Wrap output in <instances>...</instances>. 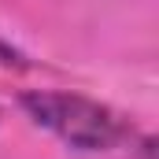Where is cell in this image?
<instances>
[{"mask_svg": "<svg viewBox=\"0 0 159 159\" xmlns=\"http://www.w3.org/2000/svg\"><path fill=\"white\" fill-rule=\"evenodd\" d=\"M19 104L41 129H48L74 152H115L141 137L126 115H119L115 107H107L93 96H81V93L30 89L19 96Z\"/></svg>", "mask_w": 159, "mask_h": 159, "instance_id": "cell-1", "label": "cell"}]
</instances>
